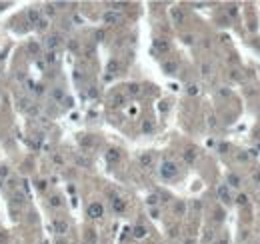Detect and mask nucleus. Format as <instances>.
Returning a JSON list of instances; mask_svg holds the SVG:
<instances>
[{
	"instance_id": "nucleus-1",
	"label": "nucleus",
	"mask_w": 260,
	"mask_h": 244,
	"mask_svg": "<svg viewBox=\"0 0 260 244\" xmlns=\"http://www.w3.org/2000/svg\"><path fill=\"white\" fill-rule=\"evenodd\" d=\"M160 174H162V178L170 180V178H174V176L178 174V166L172 160H164L162 164H160Z\"/></svg>"
},
{
	"instance_id": "nucleus-2",
	"label": "nucleus",
	"mask_w": 260,
	"mask_h": 244,
	"mask_svg": "<svg viewBox=\"0 0 260 244\" xmlns=\"http://www.w3.org/2000/svg\"><path fill=\"white\" fill-rule=\"evenodd\" d=\"M88 216H90V218L104 216V206H102L100 202H92L90 206H88Z\"/></svg>"
},
{
	"instance_id": "nucleus-3",
	"label": "nucleus",
	"mask_w": 260,
	"mask_h": 244,
	"mask_svg": "<svg viewBox=\"0 0 260 244\" xmlns=\"http://www.w3.org/2000/svg\"><path fill=\"white\" fill-rule=\"evenodd\" d=\"M52 228H54V232H56L58 236H64V234L68 232V222L66 220H54Z\"/></svg>"
},
{
	"instance_id": "nucleus-4",
	"label": "nucleus",
	"mask_w": 260,
	"mask_h": 244,
	"mask_svg": "<svg viewBox=\"0 0 260 244\" xmlns=\"http://www.w3.org/2000/svg\"><path fill=\"white\" fill-rule=\"evenodd\" d=\"M170 18H172L174 24H182L184 22V12H182V8H170Z\"/></svg>"
},
{
	"instance_id": "nucleus-5",
	"label": "nucleus",
	"mask_w": 260,
	"mask_h": 244,
	"mask_svg": "<svg viewBox=\"0 0 260 244\" xmlns=\"http://www.w3.org/2000/svg\"><path fill=\"white\" fill-rule=\"evenodd\" d=\"M60 44H62V36L60 34H52V36L46 38V46H48V48H58Z\"/></svg>"
},
{
	"instance_id": "nucleus-6",
	"label": "nucleus",
	"mask_w": 260,
	"mask_h": 244,
	"mask_svg": "<svg viewBox=\"0 0 260 244\" xmlns=\"http://www.w3.org/2000/svg\"><path fill=\"white\" fill-rule=\"evenodd\" d=\"M26 18H28V22H30V24H38V20L42 18V14H40L38 8H30L28 14H26Z\"/></svg>"
},
{
	"instance_id": "nucleus-7",
	"label": "nucleus",
	"mask_w": 260,
	"mask_h": 244,
	"mask_svg": "<svg viewBox=\"0 0 260 244\" xmlns=\"http://www.w3.org/2000/svg\"><path fill=\"white\" fill-rule=\"evenodd\" d=\"M118 18H120V16H118L116 12H110V10L102 14V22H104V24H116Z\"/></svg>"
},
{
	"instance_id": "nucleus-8",
	"label": "nucleus",
	"mask_w": 260,
	"mask_h": 244,
	"mask_svg": "<svg viewBox=\"0 0 260 244\" xmlns=\"http://www.w3.org/2000/svg\"><path fill=\"white\" fill-rule=\"evenodd\" d=\"M24 202H26V196H24L20 190H14V192H12V204H14V206H22Z\"/></svg>"
},
{
	"instance_id": "nucleus-9",
	"label": "nucleus",
	"mask_w": 260,
	"mask_h": 244,
	"mask_svg": "<svg viewBox=\"0 0 260 244\" xmlns=\"http://www.w3.org/2000/svg\"><path fill=\"white\" fill-rule=\"evenodd\" d=\"M106 160H108V164H116L120 160V152H118L116 148H110L108 152H106Z\"/></svg>"
},
{
	"instance_id": "nucleus-10",
	"label": "nucleus",
	"mask_w": 260,
	"mask_h": 244,
	"mask_svg": "<svg viewBox=\"0 0 260 244\" xmlns=\"http://www.w3.org/2000/svg\"><path fill=\"white\" fill-rule=\"evenodd\" d=\"M140 166H144V168H148L152 164V154L150 152H144V154H140Z\"/></svg>"
},
{
	"instance_id": "nucleus-11",
	"label": "nucleus",
	"mask_w": 260,
	"mask_h": 244,
	"mask_svg": "<svg viewBox=\"0 0 260 244\" xmlns=\"http://www.w3.org/2000/svg\"><path fill=\"white\" fill-rule=\"evenodd\" d=\"M154 48L158 50V52H168V42L162 40V38H156L154 40Z\"/></svg>"
},
{
	"instance_id": "nucleus-12",
	"label": "nucleus",
	"mask_w": 260,
	"mask_h": 244,
	"mask_svg": "<svg viewBox=\"0 0 260 244\" xmlns=\"http://www.w3.org/2000/svg\"><path fill=\"white\" fill-rule=\"evenodd\" d=\"M162 68H164V72H166V74H174L178 66H176V62L168 60V62H164V64H162Z\"/></svg>"
},
{
	"instance_id": "nucleus-13",
	"label": "nucleus",
	"mask_w": 260,
	"mask_h": 244,
	"mask_svg": "<svg viewBox=\"0 0 260 244\" xmlns=\"http://www.w3.org/2000/svg\"><path fill=\"white\" fill-rule=\"evenodd\" d=\"M112 208H114V212H124V200L122 198H114L112 200Z\"/></svg>"
},
{
	"instance_id": "nucleus-14",
	"label": "nucleus",
	"mask_w": 260,
	"mask_h": 244,
	"mask_svg": "<svg viewBox=\"0 0 260 244\" xmlns=\"http://www.w3.org/2000/svg\"><path fill=\"white\" fill-rule=\"evenodd\" d=\"M52 98L56 100V102H64V98H66L64 90H62V88H54V90H52Z\"/></svg>"
},
{
	"instance_id": "nucleus-15",
	"label": "nucleus",
	"mask_w": 260,
	"mask_h": 244,
	"mask_svg": "<svg viewBox=\"0 0 260 244\" xmlns=\"http://www.w3.org/2000/svg\"><path fill=\"white\" fill-rule=\"evenodd\" d=\"M218 196L224 200V202H230V196H228V188H226V184L218 186Z\"/></svg>"
},
{
	"instance_id": "nucleus-16",
	"label": "nucleus",
	"mask_w": 260,
	"mask_h": 244,
	"mask_svg": "<svg viewBox=\"0 0 260 244\" xmlns=\"http://www.w3.org/2000/svg\"><path fill=\"white\" fill-rule=\"evenodd\" d=\"M118 68H120L118 60H110V62H108V66H106V72H110V74H116V72H118Z\"/></svg>"
},
{
	"instance_id": "nucleus-17",
	"label": "nucleus",
	"mask_w": 260,
	"mask_h": 244,
	"mask_svg": "<svg viewBox=\"0 0 260 244\" xmlns=\"http://www.w3.org/2000/svg\"><path fill=\"white\" fill-rule=\"evenodd\" d=\"M132 234H134L136 238H144V236H146V228L138 224V226H134V230H132Z\"/></svg>"
},
{
	"instance_id": "nucleus-18",
	"label": "nucleus",
	"mask_w": 260,
	"mask_h": 244,
	"mask_svg": "<svg viewBox=\"0 0 260 244\" xmlns=\"http://www.w3.org/2000/svg\"><path fill=\"white\" fill-rule=\"evenodd\" d=\"M18 106H20V110H24V112H28V108L32 106V102H30V98H20L18 100Z\"/></svg>"
},
{
	"instance_id": "nucleus-19",
	"label": "nucleus",
	"mask_w": 260,
	"mask_h": 244,
	"mask_svg": "<svg viewBox=\"0 0 260 244\" xmlns=\"http://www.w3.org/2000/svg\"><path fill=\"white\" fill-rule=\"evenodd\" d=\"M174 212H176V214H178V216H182V214H184V212H186V204H184V202H182V200H178V202H176V204H174Z\"/></svg>"
},
{
	"instance_id": "nucleus-20",
	"label": "nucleus",
	"mask_w": 260,
	"mask_h": 244,
	"mask_svg": "<svg viewBox=\"0 0 260 244\" xmlns=\"http://www.w3.org/2000/svg\"><path fill=\"white\" fill-rule=\"evenodd\" d=\"M228 182H230V186H240V176H236L232 172V174H228Z\"/></svg>"
},
{
	"instance_id": "nucleus-21",
	"label": "nucleus",
	"mask_w": 260,
	"mask_h": 244,
	"mask_svg": "<svg viewBox=\"0 0 260 244\" xmlns=\"http://www.w3.org/2000/svg\"><path fill=\"white\" fill-rule=\"evenodd\" d=\"M194 158H196V154L192 152V150H186V152H184V162L192 164V162H194Z\"/></svg>"
},
{
	"instance_id": "nucleus-22",
	"label": "nucleus",
	"mask_w": 260,
	"mask_h": 244,
	"mask_svg": "<svg viewBox=\"0 0 260 244\" xmlns=\"http://www.w3.org/2000/svg\"><path fill=\"white\" fill-rule=\"evenodd\" d=\"M36 26H38V30H46V28H48V18H40Z\"/></svg>"
},
{
	"instance_id": "nucleus-23",
	"label": "nucleus",
	"mask_w": 260,
	"mask_h": 244,
	"mask_svg": "<svg viewBox=\"0 0 260 244\" xmlns=\"http://www.w3.org/2000/svg\"><path fill=\"white\" fill-rule=\"evenodd\" d=\"M8 176H10V168H8V166H0V180L8 178Z\"/></svg>"
},
{
	"instance_id": "nucleus-24",
	"label": "nucleus",
	"mask_w": 260,
	"mask_h": 244,
	"mask_svg": "<svg viewBox=\"0 0 260 244\" xmlns=\"http://www.w3.org/2000/svg\"><path fill=\"white\" fill-rule=\"evenodd\" d=\"M146 202H148V206H154V204H158V194H150L146 198Z\"/></svg>"
},
{
	"instance_id": "nucleus-25",
	"label": "nucleus",
	"mask_w": 260,
	"mask_h": 244,
	"mask_svg": "<svg viewBox=\"0 0 260 244\" xmlns=\"http://www.w3.org/2000/svg\"><path fill=\"white\" fill-rule=\"evenodd\" d=\"M46 62H48V64H54V62H56V52L50 50V52L46 54Z\"/></svg>"
},
{
	"instance_id": "nucleus-26",
	"label": "nucleus",
	"mask_w": 260,
	"mask_h": 244,
	"mask_svg": "<svg viewBox=\"0 0 260 244\" xmlns=\"http://www.w3.org/2000/svg\"><path fill=\"white\" fill-rule=\"evenodd\" d=\"M128 92H130V94H140V86H138V84H130Z\"/></svg>"
},
{
	"instance_id": "nucleus-27",
	"label": "nucleus",
	"mask_w": 260,
	"mask_h": 244,
	"mask_svg": "<svg viewBox=\"0 0 260 244\" xmlns=\"http://www.w3.org/2000/svg\"><path fill=\"white\" fill-rule=\"evenodd\" d=\"M236 202L240 204V206H244L246 202H248V196H246V194H240V196H238V198H236Z\"/></svg>"
},
{
	"instance_id": "nucleus-28",
	"label": "nucleus",
	"mask_w": 260,
	"mask_h": 244,
	"mask_svg": "<svg viewBox=\"0 0 260 244\" xmlns=\"http://www.w3.org/2000/svg\"><path fill=\"white\" fill-rule=\"evenodd\" d=\"M114 104H116V106L124 104V96H122V94H116V96H114Z\"/></svg>"
},
{
	"instance_id": "nucleus-29",
	"label": "nucleus",
	"mask_w": 260,
	"mask_h": 244,
	"mask_svg": "<svg viewBox=\"0 0 260 244\" xmlns=\"http://www.w3.org/2000/svg\"><path fill=\"white\" fill-rule=\"evenodd\" d=\"M50 204H52V206H60V204H62L60 196H52V198H50Z\"/></svg>"
},
{
	"instance_id": "nucleus-30",
	"label": "nucleus",
	"mask_w": 260,
	"mask_h": 244,
	"mask_svg": "<svg viewBox=\"0 0 260 244\" xmlns=\"http://www.w3.org/2000/svg\"><path fill=\"white\" fill-rule=\"evenodd\" d=\"M152 128H154V126H152V122H144V124H142V130H144V132H152Z\"/></svg>"
},
{
	"instance_id": "nucleus-31",
	"label": "nucleus",
	"mask_w": 260,
	"mask_h": 244,
	"mask_svg": "<svg viewBox=\"0 0 260 244\" xmlns=\"http://www.w3.org/2000/svg\"><path fill=\"white\" fill-rule=\"evenodd\" d=\"M28 114H30V116H36L38 114V106H36V104H32V106L28 108Z\"/></svg>"
},
{
	"instance_id": "nucleus-32",
	"label": "nucleus",
	"mask_w": 260,
	"mask_h": 244,
	"mask_svg": "<svg viewBox=\"0 0 260 244\" xmlns=\"http://www.w3.org/2000/svg\"><path fill=\"white\" fill-rule=\"evenodd\" d=\"M36 188H38V190H46V182H44V180H38V182H36Z\"/></svg>"
},
{
	"instance_id": "nucleus-33",
	"label": "nucleus",
	"mask_w": 260,
	"mask_h": 244,
	"mask_svg": "<svg viewBox=\"0 0 260 244\" xmlns=\"http://www.w3.org/2000/svg\"><path fill=\"white\" fill-rule=\"evenodd\" d=\"M28 50H30V52H38V44L36 42H30V44H28Z\"/></svg>"
},
{
	"instance_id": "nucleus-34",
	"label": "nucleus",
	"mask_w": 260,
	"mask_h": 244,
	"mask_svg": "<svg viewBox=\"0 0 260 244\" xmlns=\"http://www.w3.org/2000/svg\"><path fill=\"white\" fill-rule=\"evenodd\" d=\"M150 216H152V218H158V216H160V212H158L156 208H152V210H150Z\"/></svg>"
},
{
	"instance_id": "nucleus-35",
	"label": "nucleus",
	"mask_w": 260,
	"mask_h": 244,
	"mask_svg": "<svg viewBox=\"0 0 260 244\" xmlns=\"http://www.w3.org/2000/svg\"><path fill=\"white\" fill-rule=\"evenodd\" d=\"M202 74H210V66L208 64H202Z\"/></svg>"
},
{
	"instance_id": "nucleus-36",
	"label": "nucleus",
	"mask_w": 260,
	"mask_h": 244,
	"mask_svg": "<svg viewBox=\"0 0 260 244\" xmlns=\"http://www.w3.org/2000/svg\"><path fill=\"white\" fill-rule=\"evenodd\" d=\"M96 40H104V32H102V30L96 32Z\"/></svg>"
},
{
	"instance_id": "nucleus-37",
	"label": "nucleus",
	"mask_w": 260,
	"mask_h": 244,
	"mask_svg": "<svg viewBox=\"0 0 260 244\" xmlns=\"http://www.w3.org/2000/svg\"><path fill=\"white\" fill-rule=\"evenodd\" d=\"M110 6H112V8H122L124 4H122V2H110Z\"/></svg>"
},
{
	"instance_id": "nucleus-38",
	"label": "nucleus",
	"mask_w": 260,
	"mask_h": 244,
	"mask_svg": "<svg viewBox=\"0 0 260 244\" xmlns=\"http://www.w3.org/2000/svg\"><path fill=\"white\" fill-rule=\"evenodd\" d=\"M188 92H190V94H196V92H198V88H196V86H194V84H192V86H190V88H188Z\"/></svg>"
},
{
	"instance_id": "nucleus-39",
	"label": "nucleus",
	"mask_w": 260,
	"mask_h": 244,
	"mask_svg": "<svg viewBox=\"0 0 260 244\" xmlns=\"http://www.w3.org/2000/svg\"><path fill=\"white\" fill-rule=\"evenodd\" d=\"M88 96H90V98H94V96H96V90H94V88H90V90H88Z\"/></svg>"
},
{
	"instance_id": "nucleus-40",
	"label": "nucleus",
	"mask_w": 260,
	"mask_h": 244,
	"mask_svg": "<svg viewBox=\"0 0 260 244\" xmlns=\"http://www.w3.org/2000/svg\"><path fill=\"white\" fill-rule=\"evenodd\" d=\"M184 42H186V44H192L194 40H192V36H184Z\"/></svg>"
},
{
	"instance_id": "nucleus-41",
	"label": "nucleus",
	"mask_w": 260,
	"mask_h": 244,
	"mask_svg": "<svg viewBox=\"0 0 260 244\" xmlns=\"http://www.w3.org/2000/svg\"><path fill=\"white\" fill-rule=\"evenodd\" d=\"M218 244H228V236H222V240H220Z\"/></svg>"
},
{
	"instance_id": "nucleus-42",
	"label": "nucleus",
	"mask_w": 260,
	"mask_h": 244,
	"mask_svg": "<svg viewBox=\"0 0 260 244\" xmlns=\"http://www.w3.org/2000/svg\"><path fill=\"white\" fill-rule=\"evenodd\" d=\"M184 244H194V240H192V238H188V240H186Z\"/></svg>"
},
{
	"instance_id": "nucleus-43",
	"label": "nucleus",
	"mask_w": 260,
	"mask_h": 244,
	"mask_svg": "<svg viewBox=\"0 0 260 244\" xmlns=\"http://www.w3.org/2000/svg\"><path fill=\"white\" fill-rule=\"evenodd\" d=\"M56 244H66V240L62 238V240H56Z\"/></svg>"
}]
</instances>
